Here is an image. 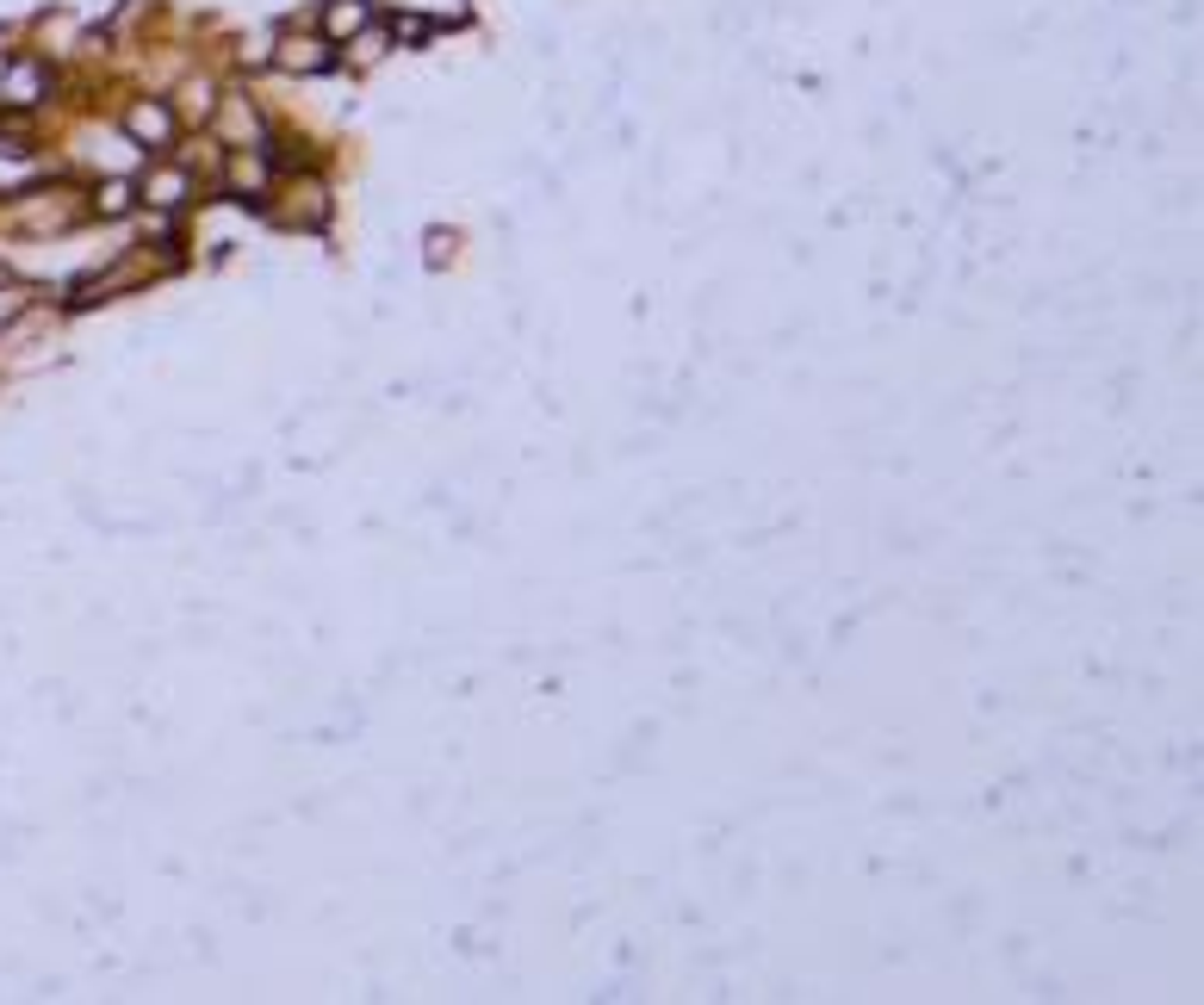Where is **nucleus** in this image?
I'll return each mask as SVG.
<instances>
[{"label":"nucleus","mask_w":1204,"mask_h":1005,"mask_svg":"<svg viewBox=\"0 0 1204 1005\" xmlns=\"http://www.w3.org/2000/svg\"><path fill=\"white\" fill-rule=\"evenodd\" d=\"M360 25H366V7H360V0H336V7L323 12V32H330V37L360 32Z\"/></svg>","instance_id":"obj_1"},{"label":"nucleus","mask_w":1204,"mask_h":1005,"mask_svg":"<svg viewBox=\"0 0 1204 1005\" xmlns=\"http://www.w3.org/2000/svg\"><path fill=\"white\" fill-rule=\"evenodd\" d=\"M130 130H137V137H150V143H168V112L162 105H137V112H130Z\"/></svg>","instance_id":"obj_2"},{"label":"nucleus","mask_w":1204,"mask_h":1005,"mask_svg":"<svg viewBox=\"0 0 1204 1005\" xmlns=\"http://www.w3.org/2000/svg\"><path fill=\"white\" fill-rule=\"evenodd\" d=\"M7 94H12V105H32V94H37V69H19L7 82Z\"/></svg>","instance_id":"obj_3"},{"label":"nucleus","mask_w":1204,"mask_h":1005,"mask_svg":"<svg viewBox=\"0 0 1204 1005\" xmlns=\"http://www.w3.org/2000/svg\"><path fill=\"white\" fill-rule=\"evenodd\" d=\"M125 205H130V187H125V180H112V187L100 193V211H106V218H119Z\"/></svg>","instance_id":"obj_4"}]
</instances>
